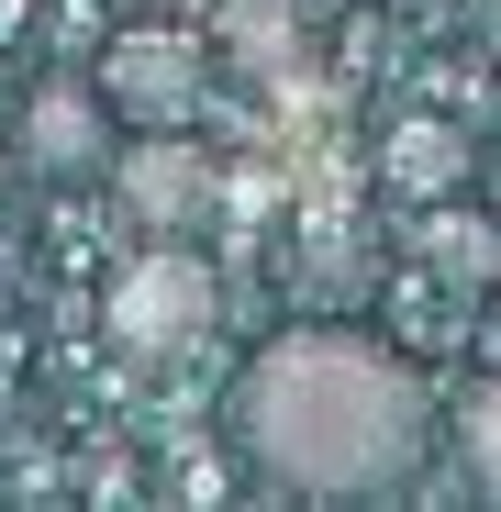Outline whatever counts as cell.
Masks as SVG:
<instances>
[{
	"label": "cell",
	"mask_w": 501,
	"mask_h": 512,
	"mask_svg": "<svg viewBox=\"0 0 501 512\" xmlns=\"http://www.w3.org/2000/svg\"><path fill=\"white\" fill-rule=\"evenodd\" d=\"M435 379L368 323H290L234 368V457L279 501H379L435 457Z\"/></svg>",
	"instance_id": "1"
},
{
	"label": "cell",
	"mask_w": 501,
	"mask_h": 512,
	"mask_svg": "<svg viewBox=\"0 0 501 512\" xmlns=\"http://www.w3.org/2000/svg\"><path fill=\"white\" fill-rule=\"evenodd\" d=\"M212 323H223V279L201 268L179 234H134V256H123L112 290H101V334H112L134 368H179Z\"/></svg>",
	"instance_id": "2"
},
{
	"label": "cell",
	"mask_w": 501,
	"mask_h": 512,
	"mask_svg": "<svg viewBox=\"0 0 501 512\" xmlns=\"http://www.w3.org/2000/svg\"><path fill=\"white\" fill-rule=\"evenodd\" d=\"M112 156H123V112L101 101V78L78 90V78H45V90L12 112V167L45 190H90L112 179Z\"/></svg>",
	"instance_id": "3"
},
{
	"label": "cell",
	"mask_w": 501,
	"mask_h": 512,
	"mask_svg": "<svg viewBox=\"0 0 501 512\" xmlns=\"http://www.w3.org/2000/svg\"><path fill=\"white\" fill-rule=\"evenodd\" d=\"M212 201H223V167H212L179 123H145V134L112 156V212H123V234H190Z\"/></svg>",
	"instance_id": "4"
},
{
	"label": "cell",
	"mask_w": 501,
	"mask_h": 512,
	"mask_svg": "<svg viewBox=\"0 0 501 512\" xmlns=\"http://www.w3.org/2000/svg\"><path fill=\"white\" fill-rule=\"evenodd\" d=\"M201 90H212V56H201L179 23H134V34L101 45V101L123 112V134H145V123H190Z\"/></svg>",
	"instance_id": "5"
},
{
	"label": "cell",
	"mask_w": 501,
	"mask_h": 512,
	"mask_svg": "<svg viewBox=\"0 0 501 512\" xmlns=\"http://www.w3.org/2000/svg\"><path fill=\"white\" fill-rule=\"evenodd\" d=\"M446 457H457V479L479 501H501V379H468L446 401Z\"/></svg>",
	"instance_id": "6"
},
{
	"label": "cell",
	"mask_w": 501,
	"mask_h": 512,
	"mask_svg": "<svg viewBox=\"0 0 501 512\" xmlns=\"http://www.w3.org/2000/svg\"><path fill=\"white\" fill-rule=\"evenodd\" d=\"M379 167H390L401 190H457V167H468V145H457L446 123H401V134L379 145Z\"/></svg>",
	"instance_id": "7"
},
{
	"label": "cell",
	"mask_w": 501,
	"mask_h": 512,
	"mask_svg": "<svg viewBox=\"0 0 501 512\" xmlns=\"http://www.w3.org/2000/svg\"><path fill=\"white\" fill-rule=\"evenodd\" d=\"M290 0H223V56H245V67H279L290 56Z\"/></svg>",
	"instance_id": "8"
},
{
	"label": "cell",
	"mask_w": 501,
	"mask_h": 512,
	"mask_svg": "<svg viewBox=\"0 0 501 512\" xmlns=\"http://www.w3.org/2000/svg\"><path fill=\"white\" fill-rule=\"evenodd\" d=\"M435 268H446V279H490V268H501V234L468 223V212H446V223H435Z\"/></svg>",
	"instance_id": "9"
},
{
	"label": "cell",
	"mask_w": 501,
	"mask_h": 512,
	"mask_svg": "<svg viewBox=\"0 0 501 512\" xmlns=\"http://www.w3.org/2000/svg\"><path fill=\"white\" fill-rule=\"evenodd\" d=\"M468 34H479V45L501 56V0H468Z\"/></svg>",
	"instance_id": "10"
},
{
	"label": "cell",
	"mask_w": 501,
	"mask_h": 512,
	"mask_svg": "<svg viewBox=\"0 0 501 512\" xmlns=\"http://www.w3.org/2000/svg\"><path fill=\"white\" fill-rule=\"evenodd\" d=\"M134 12H201V0H134Z\"/></svg>",
	"instance_id": "11"
}]
</instances>
